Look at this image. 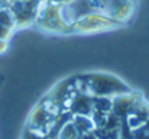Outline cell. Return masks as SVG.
Masks as SVG:
<instances>
[{
	"label": "cell",
	"instance_id": "cell-1",
	"mask_svg": "<svg viewBox=\"0 0 149 139\" xmlns=\"http://www.w3.org/2000/svg\"><path fill=\"white\" fill-rule=\"evenodd\" d=\"M36 3H38V0H29V1L17 0L10 7V12H12L13 19H15V25H25V23L31 22L33 15H35Z\"/></svg>",
	"mask_w": 149,
	"mask_h": 139
},
{
	"label": "cell",
	"instance_id": "cell-2",
	"mask_svg": "<svg viewBox=\"0 0 149 139\" xmlns=\"http://www.w3.org/2000/svg\"><path fill=\"white\" fill-rule=\"evenodd\" d=\"M93 112V97L90 96H77L71 104H70V113L71 115H83V116H90Z\"/></svg>",
	"mask_w": 149,
	"mask_h": 139
},
{
	"label": "cell",
	"instance_id": "cell-3",
	"mask_svg": "<svg viewBox=\"0 0 149 139\" xmlns=\"http://www.w3.org/2000/svg\"><path fill=\"white\" fill-rule=\"evenodd\" d=\"M132 104H133V101H132V100H129L126 96L116 97V98L113 100L111 112H113V113H114L117 117L123 119V117H126V115H127V112L130 110Z\"/></svg>",
	"mask_w": 149,
	"mask_h": 139
},
{
	"label": "cell",
	"instance_id": "cell-4",
	"mask_svg": "<svg viewBox=\"0 0 149 139\" xmlns=\"http://www.w3.org/2000/svg\"><path fill=\"white\" fill-rule=\"evenodd\" d=\"M71 122L74 123L75 129L78 131L80 135L88 133L94 131V123L91 120L90 116H83V115H74V117L71 119Z\"/></svg>",
	"mask_w": 149,
	"mask_h": 139
},
{
	"label": "cell",
	"instance_id": "cell-5",
	"mask_svg": "<svg viewBox=\"0 0 149 139\" xmlns=\"http://www.w3.org/2000/svg\"><path fill=\"white\" fill-rule=\"evenodd\" d=\"M78 138H80V133H78V131L75 129V126H74V123L71 120L65 122L64 126L59 129V132L56 135V139H78Z\"/></svg>",
	"mask_w": 149,
	"mask_h": 139
},
{
	"label": "cell",
	"instance_id": "cell-6",
	"mask_svg": "<svg viewBox=\"0 0 149 139\" xmlns=\"http://www.w3.org/2000/svg\"><path fill=\"white\" fill-rule=\"evenodd\" d=\"M0 25L7 29H12L15 26V19L10 9H0Z\"/></svg>",
	"mask_w": 149,
	"mask_h": 139
},
{
	"label": "cell",
	"instance_id": "cell-7",
	"mask_svg": "<svg viewBox=\"0 0 149 139\" xmlns=\"http://www.w3.org/2000/svg\"><path fill=\"white\" fill-rule=\"evenodd\" d=\"M23 139H48V138L47 136H42V135H38V133H35L32 131H26Z\"/></svg>",
	"mask_w": 149,
	"mask_h": 139
},
{
	"label": "cell",
	"instance_id": "cell-8",
	"mask_svg": "<svg viewBox=\"0 0 149 139\" xmlns=\"http://www.w3.org/2000/svg\"><path fill=\"white\" fill-rule=\"evenodd\" d=\"M9 35H10V29L0 25V41H6L9 38Z\"/></svg>",
	"mask_w": 149,
	"mask_h": 139
},
{
	"label": "cell",
	"instance_id": "cell-9",
	"mask_svg": "<svg viewBox=\"0 0 149 139\" xmlns=\"http://www.w3.org/2000/svg\"><path fill=\"white\" fill-rule=\"evenodd\" d=\"M17 0H0V7L1 9H10Z\"/></svg>",
	"mask_w": 149,
	"mask_h": 139
},
{
	"label": "cell",
	"instance_id": "cell-10",
	"mask_svg": "<svg viewBox=\"0 0 149 139\" xmlns=\"http://www.w3.org/2000/svg\"><path fill=\"white\" fill-rule=\"evenodd\" d=\"M78 139H99V138L96 136V133H94V132H88V133L80 135V138Z\"/></svg>",
	"mask_w": 149,
	"mask_h": 139
},
{
	"label": "cell",
	"instance_id": "cell-11",
	"mask_svg": "<svg viewBox=\"0 0 149 139\" xmlns=\"http://www.w3.org/2000/svg\"><path fill=\"white\" fill-rule=\"evenodd\" d=\"M47 3H55V1H61V0H45Z\"/></svg>",
	"mask_w": 149,
	"mask_h": 139
},
{
	"label": "cell",
	"instance_id": "cell-12",
	"mask_svg": "<svg viewBox=\"0 0 149 139\" xmlns=\"http://www.w3.org/2000/svg\"><path fill=\"white\" fill-rule=\"evenodd\" d=\"M20 1H29V0H20Z\"/></svg>",
	"mask_w": 149,
	"mask_h": 139
},
{
	"label": "cell",
	"instance_id": "cell-13",
	"mask_svg": "<svg viewBox=\"0 0 149 139\" xmlns=\"http://www.w3.org/2000/svg\"><path fill=\"white\" fill-rule=\"evenodd\" d=\"M0 9H1V7H0Z\"/></svg>",
	"mask_w": 149,
	"mask_h": 139
}]
</instances>
